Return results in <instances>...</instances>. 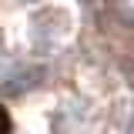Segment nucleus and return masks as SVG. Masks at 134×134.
Returning <instances> with one entry per match:
<instances>
[{
  "instance_id": "2",
  "label": "nucleus",
  "mask_w": 134,
  "mask_h": 134,
  "mask_svg": "<svg viewBox=\"0 0 134 134\" xmlns=\"http://www.w3.org/2000/svg\"><path fill=\"white\" fill-rule=\"evenodd\" d=\"M127 134H134V117H131V127H127Z\"/></svg>"
},
{
  "instance_id": "1",
  "label": "nucleus",
  "mask_w": 134,
  "mask_h": 134,
  "mask_svg": "<svg viewBox=\"0 0 134 134\" xmlns=\"http://www.w3.org/2000/svg\"><path fill=\"white\" fill-rule=\"evenodd\" d=\"M10 131V117H7V111L0 107V134H7Z\"/></svg>"
}]
</instances>
